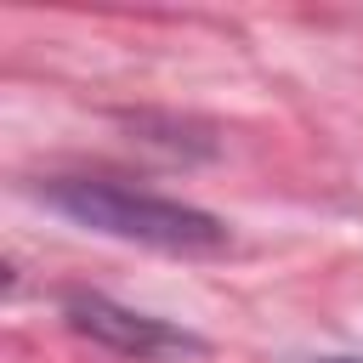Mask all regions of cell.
Wrapping results in <instances>:
<instances>
[{"label":"cell","mask_w":363,"mask_h":363,"mask_svg":"<svg viewBox=\"0 0 363 363\" xmlns=\"http://www.w3.org/2000/svg\"><path fill=\"white\" fill-rule=\"evenodd\" d=\"M40 199L57 216H68V221H79L102 238L142 244V250H159V255H221L233 244L221 216H210L199 204H182V199H164V193H136L125 182L62 176V182H45Z\"/></svg>","instance_id":"obj_1"},{"label":"cell","mask_w":363,"mask_h":363,"mask_svg":"<svg viewBox=\"0 0 363 363\" xmlns=\"http://www.w3.org/2000/svg\"><path fill=\"white\" fill-rule=\"evenodd\" d=\"M323 363H363V357H323Z\"/></svg>","instance_id":"obj_3"},{"label":"cell","mask_w":363,"mask_h":363,"mask_svg":"<svg viewBox=\"0 0 363 363\" xmlns=\"http://www.w3.org/2000/svg\"><path fill=\"white\" fill-rule=\"evenodd\" d=\"M62 318L68 329H79L85 340L119 352V357H136V363H153V357H199L204 340L170 318H153V312H136V306H119L108 295H62Z\"/></svg>","instance_id":"obj_2"}]
</instances>
